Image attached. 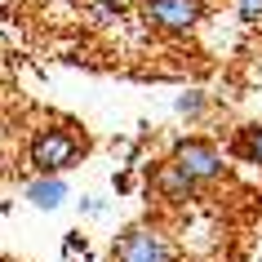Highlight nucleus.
Returning <instances> with one entry per match:
<instances>
[{"instance_id": "nucleus-1", "label": "nucleus", "mask_w": 262, "mask_h": 262, "mask_svg": "<svg viewBox=\"0 0 262 262\" xmlns=\"http://www.w3.org/2000/svg\"><path fill=\"white\" fill-rule=\"evenodd\" d=\"M84 156H89V134L67 124V120L40 124L27 142V165L36 173H67V169L80 165Z\"/></svg>"}, {"instance_id": "nucleus-2", "label": "nucleus", "mask_w": 262, "mask_h": 262, "mask_svg": "<svg viewBox=\"0 0 262 262\" xmlns=\"http://www.w3.org/2000/svg\"><path fill=\"white\" fill-rule=\"evenodd\" d=\"M107 262H178V249H173V235L165 231V222L138 218L111 240Z\"/></svg>"}, {"instance_id": "nucleus-3", "label": "nucleus", "mask_w": 262, "mask_h": 262, "mask_svg": "<svg viewBox=\"0 0 262 262\" xmlns=\"http://www.w3.org/2000/svg\"><path fill=\"white\" fill-rule=\"evenodd\" d=\"M169 160H173L191 182H200V187H213V182L227 178V156H222L218 142H209V138H182V142H173Z\"/></svg>"}, {"instance_id": "nucleus-4", "label": "nucleus", "mask_w": 262, "mask_h": 262, "mask_svg": "<svg viewBox=\"0 0 262 262\" xmlns=\"http://www.w3.org/2000/svg\"><path fill=\"white\" fill-rule=\"evenodd\" d=\"M205 0H142V23L160 36H191L205 23Z\"/></svg>"}, {"instance_id": "nucleus-5", "label": "nucleus", "mask_w": 262, "mask_h": 262, "mask_svg": "<svg viewBox=\"0 0 262 262\" xmlns=\"http://www.w3.org/2000/svg\"><path fill=\"white\" fill-rule=\"evenodd\" d=\"M147 187H151L165 205H187V200H195V195L205 191V187H200V182H191L178 165H173V160H160V165L147 173Z\"/></svg>"}, {"instance_id": "nucleus-6", "label": "nucleus", "mask_w": 262, "mask_h": 262, "mask_svg": "<svg viewBox=\"0 0 262 262\" xmlns=\"http://www.w3.org/2000/svg\"><path fill=\"white\" fill-rule=\"evenodd\" d=\"M23 195H27V205H36V209H58L62 200L71 195V187H67V173H36V178L23 187Z\"/></svg>"}, {"instance_id": "nucleus-7", "label": "nucleus", "mask_w": 262, "mask_h": 262, "mask_svg": "<svg viewBox=\"0 0 262 262\" xmlns=\"http://www.w3.org/2000/svg\"><path fill=\"white\" fill-rule=\"evenodd\" d=\"M227 151L240 160V165H253V169H262V120H249V124H240L231 134V147Z\"/></svg>"}, {"instance_id": "nucleus-8", "label": "nucleus", "mask_w": 262, "mask_h": 262, "mask_svg": "<svg viewBox=\"0 0 262 262\" xmlns=\"http://www.w3.org/2000/svg\"><path fill=\"white\" fill-rule=\"evenodd\" d=\"M84 18H89L94 27H111V23L124 18V5L120 0H84Z\"/></svg>"}, {"instance_id": "nucleus-9", "label": "nucleus", "mask_w": 262, "mask_h": 262, "mask_svg": "<svg viewBox=\"0 0 262 262\" xmlns=\"http://www.w3.org/2000/svg\"><path fill=\"white\" fill-rule=\"evenodd\" d=\"M173 111H178L187 124L195 120H205V111H209V94L205 89H187V94H178V102H173Z\"/></svg>"}, {"instance_id": "nucleus-10", "label": "nucleus", "mask_w": 262, "mask_h": 262, "mask_svg": "<svg viewBox=\"0 0 262 262\" xmlns=\"http://www.w3.org/2000/svg\"><path fill=\"white\" fill-rule=\"evenodd\" d=\"M231 9H235V18H240V23H249V27H253V23H262V0H231Z\"/></svg>"}, {"instance_id": "nucleus-11", "label": "nucleus", "mask_w": 262, "mask_h": 262, "mask_svg": "<svg viewBox=\"0 0 262 262\" xmlns=\"http://www.w3.org/2000/svg\"><path fill=\"white\" fill-rule=\"evenodd\" d=\"M80 209L84 213H102V195H80Z\"/></svg>"}, {"instance_id": "nucleus-12", "label": "nucleus", "mask_w": 262, "mask_h": 262, "mask_svg": "<svg viewBox=\"0 0 262 262\" xmlns=\"http://www.w3.org/2000/svg\"><path fill=\"white\" fill-rule=\"evenodd\" d=\"M116 191H134V173H116Z\"/></svg>"}, {"instance_id": "nucleus-13", "label": "nucleus", "mask_w": 262, "mask_h": 262, "mask_svg": "<svg viewBox=\"0 0 262 262\" xmlns=\"http://www.w3.org/2000/svg\"><path fill=\"white\" fill-rule=\"evenodd\" d=\"M253 262H262V253H258V258H253Z\"/></svg>"}]
</instances>
